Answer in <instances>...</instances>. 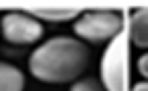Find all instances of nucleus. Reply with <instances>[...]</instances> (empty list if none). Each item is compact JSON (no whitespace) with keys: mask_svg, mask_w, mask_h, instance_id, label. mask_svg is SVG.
I'll use <instances>...</instances> for the list:
<instances>
[{"mask_svg":"<svg viewBox=\"0 0 148 91\" xmlns=\"http://www.w3.org/2000/svg\"><path fill=\"white\" fill-rule=\"evenodd\" d=\"M88 46L78 38L58 35L37 46L29 56V72L41 83H72L88 66Z\"/></svg>","mask_w":148,"mask_h":91,"instance_id":"1","label":"nucleus"},{"mask_svg":"<svg viewBox=\"0 0 148 91\" xmlns=\"http://www.w3.org/2000/svg\"><path fill=\"white\" fill-rule=\"evenodd\" d=\"M127 35L119 33L101 56V83L107 91H127L130 81V46Z\"/></svg>","mask_w":148,"mask_h":91,"instance_id":"2","label":"nucleus"},{"mask_svg":"<svg viewBox=\"0 0 148 91\" xmlns=\"http://www.w3.org/2000/svg\"><path fill=\"white\" fill-rule=\"evenodd\" d=\"M76 38L88 44L113 42L119 33H123V19L115 10H90L82 13L74 23Z\"/></svg>","mask_w":148,"mask_h":91,"instance_id":"3","label":"nucleus"},{"mask_svg":"<svg viewBox=\"0 0 148 91\" xmlns=\"http://www.w3.org/2000/svg\"><path fill=\"white\" fill-rule=\"evenodd\" d=\"M2 38L14 46L37 44L43 38V25L39 19L27 13H6L0 21Z\"/></svg>","mask_w":148,"mask_h":91,"instance_id":"4","label":"nucleus"},{"mask_svg":"<svg viewBox=\"0 0 148 91\" xmlns=\"http://www.w3.org/2000/svg\"><path fill=\"white\" fill-rule=\"evenodd\" d=\"M130 42L138 48H148V8H138L130 17Z\"/></svg>","mask_w":148,"mask_h":91,"instance_id":"5","label":"nucleus"},{"mask_svg":"<svg viewBox=\"0 0 148 91\" xmlns=\"http://www.w3.org/2000/svg\"><path fill=\"white\" fill-rule=\"evenodd\" d=\"M25 77L14 64L0 62V91H23Z\"/></svg>","mask_w":148,"mask_h":91,"instance_id":"6","label":"nucleus"},{"mask_svg":"<svg viewBox=\"0 0 148 91\" xmlns=\"http://www.w3.org/2000/svg\"><path fill=\"white\" fill-rule=\"evenodd\" d=\"M35 19L39 21H49V23H64V21H72L78 17V10H70V8H64V10H37L33 13Z\"/></svg>","mask_w":148,"mask_h":91,"instance_id":"7","label":"nucleus"},{"mask_svg":"<svg viewBox=\"0 0 148 91\" xmlns=\"http://www.w3.org/2000/svg\"><path fill=\"white\" fill-rule=\"evenodd\" d=\"M70 91H107V87L95 77H82V79L72 83Z\"/></svg>","mask_w":148,"mask_h":91,"instance_id":"8","label":"nucleus"},{"mask_svg":"<svg viewBox=\"0 0 148 91\" xmlns=\"http://www.w3.org/2000/svg\"><path fill=\"white\" fill-rule=\"evenodd\" d=\"M138 70H140V75L148 81V52L138 58Z\"/></svg>","mask_w":148,"mask_h":91,"instance_id":"9","label":"nucleus"},{"mask_svg":"<svg viewBox=\"0 0 148 91\" xmlns=\"http://www.w3.org/2000/svg\"><path fill=\"white\" fill-rule=\"evenodd\" d=\"M132 91H148V81H140L132 87Z\"/></svg>","mask_w":148,"mask_h":91,"instance_id":"10","label":"nucleus"}]
</instances>
